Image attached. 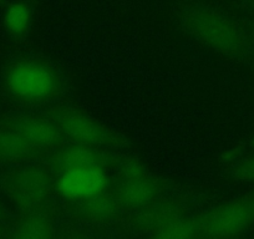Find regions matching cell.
<instances>
[{
	"label": "cell",
	"mask_w": 254,
	"mask_h": 239,
	"mask_svg": "<svg viewBox=\"0 0 254 239\" xmlns=\"http://www.w3.org/2000/svg\"><path fill=\"white\" fill-rule=\"evenodd\" d=\"M190 36L207 48L228 56H243L249 50L246 31L232 19L212 9H188L181 18Z\"/></svg>",
	"instance_id": "6da1fadb"
},
{
	"label": "cell",
	"mask_w": 254,
	"mask_h": 239,
	"mask_svg": "<svg viewBox=\"0 0 254 239\" xmlns=\"http://www.w3.org/2000/svg\"><path fill=\"white\" fill-rule=\"evenodd\" d=\"M6 91L19 101L48 104L63 92V80L48 62L36 59H21L4 72Z\"/></svg>",
	"instance_id": "7a4b0ae2"
},
{
	"label": "cell",
	"mask_w": 254,
	"mask_h": 239,
	"mask_svg": "<svg viewBox=\"0 0 254 239\" xmlns=\"http://www.w3.org/2000/svg\"><path fill=\"white\" fill-rule=\"evenodd\" d=\"M45 116L60 128L67 141L99 148H120L128 145L126 138L112 128L102 125L82 110L66 105H56Z\"/></svg>",
	"instance_id": "3957f363"
},
{
	"label": "cell",
	"mask_w": 254,
	"mask_h": 239,
	"mask_svg": "<svg viewBox=\"0 0 254 239\" xmlns=\"http://www.w3.org/2000/svg\"><path fill=\"white\" fill-rule=\"evenodd\" d=\"M201 237L228 238L254 227V194L232 199L198 217Z\"/></svg>",
	"instance_id": "277c9868"
},
{
	"label": "cell",
	"mask_w": 254,
	"mask_h": 239,
	"mask_svg": "<svg viewBox=\"0 0 254 239\" xmlns=\"http://www.w3.org/2000/svg\"><path fill=\"white\" fill-rule=\"evenodd\" d=\"M121 182L114 194L124 209H141L161 198L166 189L162 179L151 175L138 161H124L120 166Z\"/></svg>",
	"instance_id": "5b68a950"
},
{
	"label": "cell",
	"mask_w": 254,
	"mask_h": 239,
	"mask_svg": "<svg viewBox=\"0 0 254 239\" xmlns=\"http://www.w3.org/2000/svg\"><path fill=\"white\" fill-rule=\"evenodd\" d=\"M4 194L20 209L43 206L53 191V182L45 170L40 167H19L4 176L1 181Z\"/></svg>",
	"instance_id": "8992f818"
},
{
	"label": "cell",
	"mask_w": 254,
	"mask_h": 239,
	"mask_svg": "<svg viewBox=\"0 0 254 239\" xmlns=\"http://www.w3.org/2000/svg\"><path fill=\"white\" fill-rule=\"evenodd\" d=\"M0 126L9 128L43 150H56L66 143V137L48 116L14 115L0 121Z\"/></svg>",
	"instance_id": "52a82bcc"
},
{
	"label": "cell",
	"mask_w": 254,
	"mask_h": 239,
	"mask_svg": "<svg viewBox=\"0 0 254 239\" xmlns=\"http://www.w3.org/2000/svg\"><path fill=\"white\" fill-rule=\"evenodd\" d=\"M109 186L106 170L100 167L72 168L59 173L55 187L60 196L70 201H81L102 193Z\"/></svg>",
	"instance_id": "ba28073f"
},
{
	"label": "cell",
	"mask_w": 254,
	"mask_h": 239,
	"mask_svg": "<svg viewBox=\"0 0 254 239\" xmlns=\"http://www.w3.org/2000/svg\"><path fill=\"white\" fill-rule=\"evenodd\" d=\"M102 150L104 148L81 143H72L70 146L64 145L50 153L49 162L51 167L59 173L82 167H100L106 170L111 167L116 160Z\"/></svg>",
	"instance_id": "9c48e42d"
},
{
	"label": "cell",
	"mask_w": 254,
	"mask_h": 239,
	"mask_svg": "<svg viewBox=\"0 0 254 239\" xmlns=\"http://www.w3.org/2000/svg\"><path fill=\"white\" fill-rule=\"evenodd\" d=\"M122 209L114 192H107V189L90 198L76 201L72 206V212L77 219L92 224L112 222L117 219Z\"/></svg>",
	"instance_id": "30bf717a"
},
{
	"label": "cell",
	"mask_w": 254,
	"mask_h": 239,
	"mask_svg": "<svg viewBox=\"0 0 254 239\" xmlns=\"http://www.w3.org/2000/svg\"><path fill=\"white\" fill-rule=\"evenodd\" d=\"M29 209L25 214L19 217L8 228L6 237L18 239H46L55 234V226L50 216L38 211Z\"/></svg>",
	"instance_id": "8fae6325"
},
{
	"label": "cell",
	"mask_w": 254,
	"mask_h": 239,
	"mask_svg": "<svg viewBox=\"0 0 254 239\" xmlns=\"http://www.w3.org/2000/svg\"><path fill=\"white\" fill-rule=\"evenodd\" d=\"M45 150L34 146L9 128L0 126V163H24L43 157Z\"/></svg>",
	"instance_id": "7c38bea8"
},
{
	"label": "cell",
	"mask_w": 254,
	"mask_h": 239,
	"mask_svg": "<svg viewBox=\"0 0 254 239\" xmlns=\"http://www.w3.org/2000/svg\"><path fill=\"white\" fill-rule=\"evenodd\" d=\"M182 213L183 207L180 202L173 199L161 201V198H158L148 206L138 209V213L132 218V224L140 231H147L152 233L168 219Z\"/></svg>",
	"instance_id": "4fadbf2b"
},
{
	"label": "cell",
	"mask_w": 254,
	"mask_h": 239,
	"mask_svg": "<svg viewBox=\"0 0 254 239\" xmlns=\"http://www.w3.org/2000/svg\"><path fill=\"white\" fill-rule=\"evenodd\" d=\"M151 236L162 239H190L199 238L198 217L178 214L158 227L151 233Z\"/></svg>",
	"instance_id": "5bb4252c"
},
{
	"label": "cell",
	"mask_w": 254,
	"mask_h": 239,
	"mask_svg": "<svg viewBox=\"0 0 254 239\" xmlns=\"http://www.w3.org/2000/svg\"><path fill=\"white\" fill-rule=\"evenodd\" d=\"M33 20V10L26 1L10 4L4 14V28L13 38H23L29 31Z\"/></svg>",
	"instance_id": "9a60e30c"
},
{
	"label": "cell",
	"mask_w": 254,
	"mask_h": 239,
	"mask_svg": "<svg viewBox=\"0 0 254 239\" xmlns=\"http://www.w3.org/2000/svg\"><path fill=\"white\" fill-rule=\"evenodd\" d=\"M233 175L237 179L247 183H254V155L239 161L233 168Z\"/></svg>",
	"instance_id": "2e32d148"
},
{
	"label": "cell",
	"mask_w": 254,
	"mask_h": 239,
	"mask_svg": "<svg viewBox=\"0 0 254 239\" xmlns=\"http://www.w3.org/2000/svg\"><path fill=\"white\" fill-rule=\"evenodd\" d=\"M6 234H8V227L3 223V221H0V238L6 237Z\"/></svg>",
	"instance_id": "e0dca14e"
},
{
	"label": "cell",
	"mask_w": 254,
	"mask_h": 239,
	"mask_svg": "<svg viewBox=\"0 0 254 239\" xmlns=\"http://www.w3.org/2000/svg\"><path fill=\"white\" fill-rule=\"evenodd\" d=\"M6 217V213L5 211H4V208L1 206H0V221H4V218Z\"/></svg>",
	"instance_id": "ac0fdd59"
},
{
	"label": "cell",
	"mask_w": 254,
	"mask_h": 239,
	"mask_svg": "<svg viewBox=\"0 0 254 239\" xmlns=\"http://www.w3.org/2000/svg\"><path fill=\"white\" fill-rule=\"evenodd\" d=\"M0 3H1V0H0Z\"/></svg>",
	"instance_id": "d6986e66"
}]
</instances>
